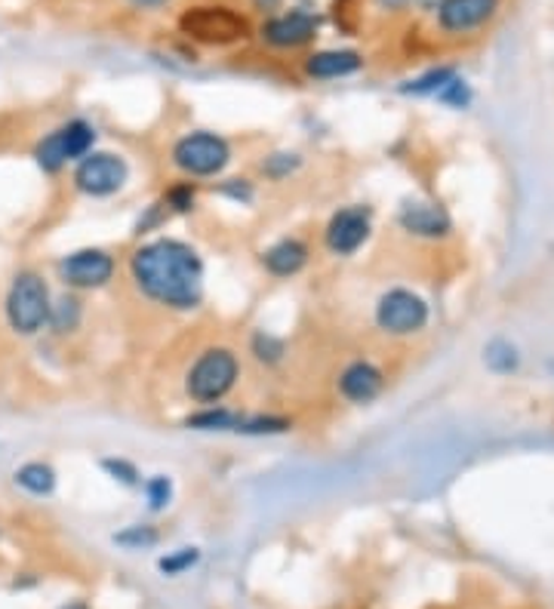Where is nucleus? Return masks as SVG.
<instances>
[{
	"instance_id": "5701e85b",
	"label": "nucleus",
	"mask_w": 554,
	"mask_h": 609,
	"mask_svg": "<svg viewBox=\"0 0 554 609\" xmlns=\"http://www.w3.org/2000/svg\"><path fill=\"white\" fill-rule=\"evenodd\" d=\"M164 203L173 213H189V210H194V203H197V191H194L191 182H179V186H173L164 194Z\"/></svg>"
},
{
	"instance_id": "b1692460",
	"label": "nucleus",
	"mask_w": 554,
	"mask_h": 609,
	"mask_svg": "<svg viewBox=\"0 0 554 609\" xmlns=\"http://www.w3.org/2000/svg\"><path fill=\"white\" fill-rule=\"evenodd\" d=\"M103 468L115 480H121L123 487H138V471L133 462H127V458H103Z\"/></svg>"
},
{
	"instance_id": "cd10ccee",
	"label": "nucleus",
	"mask_w": 554,
	"mask_h": 609,
	"mask_svg": "<svg viewBox=\"0 0 554 609\" xmlns=\"http://www.w3.org/2000/svg\"><path fill=\"white\" fill-rule=\"evenodd\" d=\"M197 558H201V554H197L194 548H182V551H179V554H173V558L160 560V570H164L167 575L185 573L189 566H194V563H197Z\"/></svg>"
},
{
	"instance_id": "39448f33",
	"label": "nucleus",
	"mask_w": 554,
	"mask_h": 609,
	"mask_svg": "<svg viewBox=\"0 0 554 609\" xmlns=\"http://www.w3.org/2000/svg\"><path fill=\"white\" fill-rule=\"evenodd\" d=\"M93 145H96V127L77 118L44 135L35 145L32 157H35V164L47 176H56V172H62L69 164H77L81 157H87L93 152Z\"/></svg>"
},
{
	"instance_id": "f8f14e48",
	"label": "nucleus",
	"mask_w": 554,
	"mask_h": 609,
	"mask_svg": "<svg viewBox=\"0 0 554 609\" xmlns=\"http://www.w3.org/2000/svg\"><path fill=\"white\" fill-rule=\"evenodd\" d=\"M496 10H499V0H441L437 25L450 34L474 32L496 16Z\"/></svg>"
},
{
	"instance_id": "4468645a",
	"label": "nucleus",
	"mask_w": 554,
	"mask_h": 609,
	"mask_svg": "<svg viewBox=\"0 0 554 609\" xmlns=\"http://www.w3.org/2000/svg\"><path fill=\"white\" fill-rule=\"evenodd\" d=\"M364 68V56L354 50H321L305 59V74L314 81H339Z\"/></svg>"
},
{
	"instance_id": "7ed1b4c3",
	"label": "nucleus",
	"mask_w": 554,
	"mask_h": 609,
	"mask_svg": "<svg viewBox=\"0 0 554 609\" xmlns=\"http://www.w3.org/2000/svg\"><path fill=\"white\" fill-rule=\"evenodd\" d=\"M50 287L44 280V274L25 268L19 271L16 277L10 280V289L3 296V318L7 326L16 333V336H37L47 318H50Z\"/></svg>"
},
{
	"instance_id": "dca6fc26",
	"label": "nucleus",
	"mask_w": 554,
	"mask_h": 609,
	"mask_svg": "<svg viewBox=\"0 0 554 609\" xmlns=\"http://www.w3.org/2000/svg\"><path fill=\"white\" fill-rule=\"evenodd\" d=\"M400 228L419 237H444L450 231V219L441 206L434 203H407L400 210Z\"/></svg>"
},
{
	"instance_id": "f257e3e1",
	"label": "nucleus",
	"mask_w": 554,
	"mask_h": 609,
	"mask_svg": "<svg viewBox=\"0 0 554 609\" xmlns=\"http://www.w3.org/2000/svg\"><path fill=\"white\" fill-rule=\"evenodd\" d=\"M130 277L142 296L176 311H191L204 299V262L189 243L160 237L130 255Z\"/></svg>"
},
{
	"instance_id": "bb28decb",
	"label": "nucleus",
	"mask_w": 554,
	"mask_h": 609,
	"mask_svg": "<svg viewBox=\"0 0 554 609\" xmlns=\"http://www.w3.org/2000/svg\"><path fill=\"white\" fill-rule=\"evenodd\" d=\"M118 541L127 545V548H148V545H155L157 541V533L152 526H130L127 533L118 536Z\"/></svg>"
},
{
	"instance_id": "9b49d317",
	"label": "nucleus",
	"mask_w": 554,
	"mask_h": 609,
	"mask_svg": "<svg viewBox=\"0 0 554 609\" xmlns=\"http://www.w3.org/2000/svg\"><path fill=\"white\" fill-rule=\"evenodd\" d=\"M370 237V213L364 206H346L327 222L324 243L333 255L358 253Z\"/></svg>"
},
{
	"instance_id": "423d86ee",
	"label": "nucleus",
	"mask_w": 554,
	"mask_h": 609,
	"mask_svg": "<svg viewBox=\"0 0 554 609\" xmlns=\"http://www.w3.org/2000/svg\"><path fill=\"white\" fill-rule=\"evenodd\" d=\"M173 167L185 172L191 179H209L219 176L231 164V148L222 135L197 130V133L182 135L173 145Z\"/></svg>"
},
{
	"instance_id": "aec40b11",
	"label": "nucleus",
	"mask_w": 554,
	"mask_h": 609,
	"mask_svg": "<svg viewBox=\"0 0 554 609\" xmlns=\"http://www.w3.org/2000/svg\"><path fill=\"white\" fill-rule=\"evenodd\" d=\"M453 77H456V71L453 68H434L429 74H422V77H416L410 84L400 86V93H413V96H429V93H441L444 86L450 84Z\"/></svg>"
},
{
	"instance_id": "1a4fd4ad",
	"label": "nucleus",
	"mask_w": 554,
	"mask_h": 609,
	"mask_svg": "<svg viewBox=\"0 0 554 609\" xmlns=\"http://www.w3.org/2000/svg\"><path fill=\"white\" fill-rule=\"evenodd\" d=\"M376 323L392 336H413L429 323V304L410 289H388L376 304Z\"/></svg>"
},
{
	"instance_id": "0eeeda50",
	"label": "nucleus",
	"mask_w": 554,
	"mask_h": 609,
	"mask_svg": "<svg viewBox=\"0 0 554 609\" xmlns=\"http://www.w3.org/2000/svg\"><path fill=\"white\" fill-rule=\"evenodd\" d=\"M118 271V262L108 250L99 247H84V250H74V253L62 255L56 262V274L59 280L69 289H103L111 284Z\"/></svg>"
},
{
	"instance_id": "c85d7f7f",
	"label": "nucleus",
	"mask_w": 554,
	"mask_h": 609,
	"mask_svg": "<svg viewBox=\"0 0 554 609\" xmlns=\"http://www.w3.org/2000/svg\"><path fill=\"white\" fill-rule=\"evenodd\" d=\"M437 96H441L444 101H450V105H459V108H462V105L471 99V93H468L466 81H459V77H453L450 84L444 86V89H441Z\"/></svg>"
},
{
	"instance_id": "c756f323",
	"label": "nucleus",
	"mask_w": 554,
	"mask_h": 609,
	"mask_svg": "<svg viewBox=\"0 0 554 609\" xmlns=\"http://www.w3.org/2000/svg\"><path fill=\"white\" fill-rule=\"evenodd\" d=\"M222 194H231L234 201H250L253 198V188L246 179H231L228 186H222Z\"/></svg>"
},
{
	"instance_id": "9d476101",
	"label": "nucleus",
	"mask_w": 554,
	"mask_h": 609,
	"mask_svg": "<svg viewBox=\"0 0 554 609\" xmlns=\"http://www.w3.org/2000/svg\"><path fill=\"white\" fill-rule=\"evenodd\" d=\"M262 40L275 50H299L312 44L317 34V19L305 10H290V13H275L262 25Z\"/></svg>"
},
{
	"instance_id": "f03ea898",
	"label": "nucleus",
	"mask_w": 554,
	"mask_h": 609,
	"mask_svg": "<svg viewBox=\"0 0 554 609\" xmlns=\"http://www.w3.org/2000/svg\"><path fill=\"white\" fill-rule=\"evenodd\" d=\"M241 379V360L226 345H209L185 372V394L194 404L216 406L226 401Z\"/></svg>"
},
{
	"instance_id": "a211bd4d",
	"label": "nucleus",
	"mask_w": 554,
	"mask_h": 609,
	"mask_svg": "<svg viewBox=\"0 0 554 609\" xmlns=\"http://www.w3.org/2000/svg\"><path fill=\"white\" fill-rule=\"evenodd\" d=\"M241 416L238 409H228V406H201L197 413H191L185 425L194 428V431H238L241 425Z\"/></svg>"
},
{
	"instance_id": "f3484780",
	"label": "nucleus",
	"mask_w": 554,
	"mask_h": 609,
	"mask_svg": "<svg viewBox=\"0 0 554 609\" xmlns=\"http://www.w3.org/2000/svg\"><path fill=\"white\" fill-rule=\"evenodd\" d=\"M84 321V302L77 299V296H59V299H52L50 304V318H47V326H50L56 336H69L74 333L77 326Z\"/></svg>"
},
{
	"instance_id": "2f4dec72",
	"label": "nucleus",
	"mask_w": 554,
	"mask_h": 609,
	"mask_svg": "<svg viewBox=\"0 0 554 609\" xmlns=\"http://www.w3.org/2000/svg\"><path fill=\"white\" fill-rule=\"evenodd\" d=\"M133 7H138V10H157V7H164L167 0H130Z\"/></svg>"
},
{
	"instance_id": "4be33fe9",
	"label": "nucleus",
	"mask_w": 554,
	"mask_h": 609,
	"mask_svg": "<svg viewBox=\"0 0 554 609\" xmlns=\"http://www.w3.org/2000/svg\"><path fill=\"white\" fill-rule=\"evenodd\" d=\"M486 363L496 372H511L518 367V351H515L508 342H493V345L486 348Z\"/></svg>"
},
{
	"instance_id": "a878e982",
	"label": "nucleus",
	"mask_w": 554,
	"mask_h": 609,
	"mask_svg": "<svg viewBox=\"0 0 554 609\" xmlns=\"http://www.w3.org/2000/svg\"><path fill=\"white\" fill-rule=\"evenodd\" d=\"M170 492H173V487H170V480L167 477H152L148 483H145V495H148V505H152V511H160V507L170 502Z\"/></svg>"
},
{
	"instance_id": "473e14b6",
	"label": "nucleus",
	"mask_w": 554,
	"mask_h": 609,
	"mask_svg": "<svg viewBox=\"0 0 554 609\" xmlns=\"http://www.w3.org/2000/svg\"><path fill=\"white\" fill-rule=\"evenodd\" d=\"M62 609H89L87 604H81V600H74V604H69V607H62Z\"/></svg>"
},
{
	"instance_id": "7c9ffc66",
	"label": "nucleus",
	"mask_w": 554,
	"mask_h": 609,
	"mask_svg": "<svg viewBox=\"0 0 554 609\" xmlns=\"http://www.w3.org/2000/svg\"><path fill=\"white\" fill-rule=\"evenodd\" d=\"M280 3H284V0H253V7H256L260 13H268V16H275L277 10H280Z\"/></svg>"
},
{
	"instance_id": "393cba45",
	"label": "nucleus",
	"mask_w": 554,
	"mask_h": 609,
	"mask_svg": "<svg viewBox=\"0 0 554 609\" xmlns=\"http://www.w3.org/2000/svg\"><path fill=\"white\" fill-rule=\"evenodd\" d=\"M296 167H299V154H272V157L262 164V172H268L272 179H284V176H290Z\"/></svg>"
},
{
	"instance_id": "2eb2a0df",
	"label": "nucleus",
	"mask_w": 554,
	"mask_h": 609,
	"mask_svg": "<svg viewBox=\"0 0 554 609\" xmlns=\"http://www.w3.org/2000/svg\"><path fill=\"white\" fill-rule=\"evenodd\" d=\"M262 265L272 277H293L309 265V247L296 237H284L262 253Z\"/></svg>"
},
{
	"instance_id": "ddd939ff",
	"label": "nucleus",
	"mask_w": 554,
	"mask_h": 609,
	"mask_svg": "<svg viewBox=\"0 0 554 609\" xmlns=\"http://www.w3.org/2000/svg\"><path fill=\"white\" fill-rule=\"evenodd\" d=\"M382 389H385V375L370 360H354L339 372V394L348 404H370L380 397Z\"/></svg>"
},
{
	"instance_id": "20e7f679",
	"label": "nucleus",
	"mask_w": 554,
	"mask_h": 609,
	"mask_svg": "<svg viewBox=\"0 0 554 609\" xmlns=\"http://www.w3.org/2000/svg\"><path fill=\"white\" fill-rule=\"evenodd\" d=\"M179 32L197 44H207V47H231V44L246 40L253 34V25H250V19L231 7L201 3V7H189L179 16Z\"/></svg>"
},
{
	"instance_id": "412c9836",
	"label": "nucleus",
	"mask_w": 554,
	"mask_h": 609,
	"mask_svg": "<svg viewBox=\"0 0 554 609\" xmlns=\"http://www.w3.org/2000/svg\"><path fill=\"white\" fill-rule=\"evenodd\" d=\"M250 351L256 355L260 363H277V360H284V355H287L284 342H280L277 336H272V333H265V330H260V333L253 336V342H250Z\"/></svg>"
},
{
	"instance_id": "6e6552de",
	"label": "nucleus",
	"mask_w": 554,
	"mask_h": 609,
	"mask_svg": "<svg viewBox=\"0 0 554 609\" xmlns=\"http://www.w3.org/2000/svg\"><path fill=\"white\" fill-rule=\"evenodd\" d=\"M127 176L130 169L121 154L89 152L74 167V188L87 198H111L127 186Z\"/></svg>"
},
{
	"instance_id": "6ab92c4d",
	"label": "nucleus",
	"mask_w": 554,
	"mask_h": 609,
	"mask_svg": "<svg viewBox=\"0 0 554 609\" xmlns=\"http://www.w3.org/2000/svg\"><path fill=\"white\" fill-rule=\"evenodd\" d=\"M16 487L28 492V495H50L56 490V471L47 462H25L13 471Z\"/></svg>"
}]
</instances>
